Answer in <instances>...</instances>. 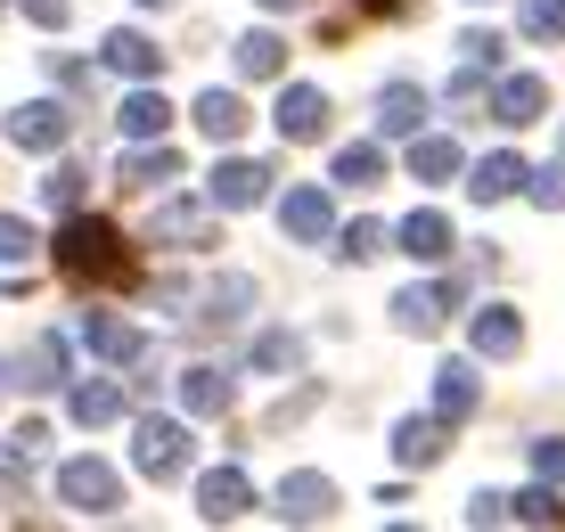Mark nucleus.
Wrapping results in <instances>:
<instances>
[{
    "label": "nucleus",
    "instance_id": "nucleus-1",
    "mask_svg": "<svg viewBox=\"0 0 565 532\" xmlns=\"http://www.w3.org/2000/svg\"><path fill=\"white\" fill-rule=\"evenodd\" d=\"M57 270L66 279H83V287H115V279H131V246H124V230L115 222H90V213H74L66 230H57Z\"/></svg>",
    "mask_w": 565,
    "mask_h": 532
},
{
    "label": "nucleus",
    "instance_id": "nucleus-2",
    "mask_svg": "<svg viewBox=\"0 0 565 532\" xmlns=\"http://www.w3.org/2000/svg\"><path fill=\"white\" fill-rule=\"evenodd\" d=\"M57 508L115 517V508H124V476H115L107 459H66V467H57Z\"/></svg>",
    "mask_w": 565,
    "mask_h": 532
},
{
    "label": "nucleus",
    "instance_id": "nucleus-3",
    "mask_svg": "<svg viewBox=\"0 0 565 532\" xmlns=\"http://www.w3.org/2000/svg\"><path fill=\"white\" fill-rule=\"evenodd\" d=\"M131 459H140V476L172 483L189 467V426L181 418H140V426H131Z\"/></svg>",
    "mask_w": 565,
    "mask_h": 532
},
{
    "label": "nucleus",
    "instance_id": "nucleus-4",
    "mask_svg": "<svg viewBox=\"0 0 565 532\" xmlns=\"http://www.w3.org/2000/svg\"><path fill=\"white\" fill-rule=\"evenodd\" d=\"M270 181H279V172L255 164V156H222V164H213V181H205V196H213L222 213H246V205H263V196H270Z\"/></svg>",
    "mask_w": 565,
    "mask_h": 532
},
{
    "label": "nucleus",
    "instance_id": "nucleus-5",
    "mask_svg": "<svg viewBox=\"0 0 565 532\" xmlns=\"http://www.w3.org/2000/svg\"><path fill=\"white\" fill-rule=\"evenodd\" d=\"M66 131H74V115L50 107V98H33V107H9V140L33 148V156H57V148H66Z\"/></svg>",
    "mask_w": 565,
    "mask_h": 532
},
{
    "label": "nucleus",
    "instance_id": "nucleus-6",
    "mask_svg": "<svg viewBox=\"0 0 565 532\" xmlns=\"http://www.w3.org/2000/svg\"><path fill=\"white\" fill-rule=\"evenodd\" d=\"M246 508H255L246 467H213V476H198V517H205V524H238Z\"/></svg>",
    "mask_w": 565,
    "mask_h": 532
},
{
    "label": "nucleus",
    "instance_id": "nucleus-7",
    "mask_svg": "<svg viewBox=\"0 0 565 532\" xmlns=\"http://www.w3.org/2000/svg\"><path fill=\"white\" fill-rule=\"evenodd\" d=\"M279 222H287V238H296V246H320V238H337V205H328V189H287Z\"/></svg>",
    "mask_w": 565,
    "mask_h": 532
},
{
    "label": "nucleus",
    "instance_id": "nucleus-8",
    "mask_svg": "<svg viewBox=\"0 0 565 532\" xmlns=\"http://www.w3.org/2000/svg\"><path fill=\"white\" fill-rule=\"evenodd\" d=\"M270 508H279L287 524H320L328 508H337V483H328V476H311V467H303V476H287L279 491H270Z\"/></svg>",
    "mask_w": 565,
    "mask_h": 532
},
{
    "label": "nucleus",
    "instance_id": "nucleus-9",
    "mask_svg": "<svg viewBox=\"0 0 565 532\" xmlns=\"http://www.w3.org/2000/svg\"><path fill=\"white\" fill-rule=\"evenodd\" d=\"M467 344H476V361H516L524 320H516L509 304H483V311H476V328H467Z\"/></svg>",
    "mask_w": 565,
    "mask_h": 532
},
{
    "label": "nucleus",
    "instance_id": "nucleus-10",
    "mask_svg": "<svg viewBox=\"0 0 565 532\" xmlns=\"http://www.w3.org/2000/svg\"><path fill=\"white\" fill-rule=\"evenodd\" d=\"M541 107H550V83H541V74H509V83L492 91V124H509V131L541 124Z\"/></svg>",
    "mask_w": 565,
    "mask_h": 532
},
{
    "label": "nucleus",
    "instance_id": "nucleus-11",
    "mask_svg": "<svg viewBox=\"0 0 565 532\" xmlns=\"http://www.w3.org/2000/svg\"><path fill=\"white\" fill-rule=\"evenodd\" d=\"M320 131H328V91L287 83L279 91V140H320Z\"/></svg>",
    "mask_w": 565,
    "mask_h": 532
},
{
    "label": "nucleus",
    "instance_id": "nucleus-12",
    "mask_svg": "<svg viewBox=\"0 0 565 532\" xmlns=\"http://www.w3.org/2000/svg\"><path fill=\"white\" fill-rule=\"evenodd\" d=\"M443 450H451V418H443V409H435V418H402L394 426V459L402 467H435Z\"/></svg>",
    "mask_w": 565,
    "mask_h": 532
},
{
    "label": "nucleus",
    "instance_id": "nucleus-13",
    "mask_svg": "<svg viewBox=\"0 0 565 532\" xmlns=\"http://www.w3.org/2000/svg\"><path fill=\"white\" fill-rule=\"evenodd\" d=\"M213 213H222L213 196H205V205H198V196H172V205L156 213V238H172V246H213Z\"/></svg>",
    "mask_w": 565,
    "mask_h": 532
},
{
    "label": "nucleus",
    "instance_id": "nucleus-14",
    "mask_svg": "<svg viewBox=\"0 0 565 532\" xmlns=\"http://www.w3.org/2000/svg\"><path fill=\"white\" fill-rule=\"evenodd\" d=\"M476 402H483V377H476V361H443L435 369V409H443V418H476Z\"/></svg>",
    "mask_w": 565,
    "mask_h": 532
},
{
    "label": "nucleus",
    "instance_id": "nucleus-15",
    "mask_svg": "<svg viewBox=\"0 0 565 532\" xmlns=\"http://www.w3.org/2000/svg\"><path fill=\"white\" fill-rule=\"evenodd\" d=\"M524 181H533V164H524V156H483V164L467 172V196H476V205H500V196H516Z\"/></svg>",
    "mask_w": 565,
    "mask_h": 532
},
{
    "label": "nucleus",
    "instance_id": "nucleus-16",
    "mask_svg": "<svg viewBox=\"0 0 565 532\" xmlns=\"http://www.w3.org/2000/svg\"><path fill=\"white\" fill-rule=\"evenodd\" d=\"M230 402H238V385H230L222 369H181V409L189 418H222Z\"/></svg>",
    "mask_w": 565,
    "mask_h": 532
},
{
    "label": "nucleus",
    "instance_id": "nucleus-17",
    "mask_svg": "<svg viewBox=\"0 0 565 532\" xmlns=\"http://www.w3.org/2000/svg\"><path fill=\"white\" fill-rule=\"evenodd\" d=\"M107 66L131 74V83H156V74H164V50H156L148 33H124V25H115V33H107Z\"/></svg>",
    "mask_w": 565,
    "mask_h": 532
},
{
    "label": "nucleus",
    "instance_id": "nucleus-18",
    "mask_svg": "<svg viewBox=\"0 0 565 532\" xmlns=\"http://www.w3.org/2000/svg\"><path fill=\"white\" fill-rule=\"evenodd\" d=\"M394 246H402V254H418V263H451V246H459V238H451V222H443V213H411V222L394 230Z\"/></svg>",
    "mask_w": 565,
    "mask_h": 532
},
{
    "label": "nucleus",
    "instance_id": "nucleus-19",
    "mask_svg": "<svg viewBox=\"0 0 565 532\" xmlns=\"http://www.w3.org/2000/svg\"><path fill=\"white\" fill-rule=\"evenodd\" d=\"M83 337H90V352H99L107 369H131V361H140V328H131V320H115V311H90V328H83Z\"/></svg>",
    "mask_w": 565,
    "mask_h": 532
},
{
    "label": "nucleus",
    "instance_id": "nucleus-20",
    "mask_svg": "<svg viewBox=\"0 0 565 532\" xmlns=\"http://www.w3.org/2000/svg\"><path fill=\"white\" fill-rule=\"evenodd\" d=\"M418 124H426V91L418 83H394L377 98V131L385 140H418Z\"/></svg>",
    "mask_w": 565,
    "mask_h": 532
},
{
    "label": "nucleus",
    "instance_id": "nucleus-21",
    "mask_svg": "<svg viewBox=\"0 0 565 532\" xmlns=\"http://www.w3.org/2000/svg\"><path fill=\"white\" fill-rule=\"evenodd\" d=\"M443 311H451V304H443V287H402L394 295V328H402V337H435Z\"/></svg>",
    "mask_w": 565,
    "mask_h": 532
},
{
    "label": "nucleus",
    "instance_id": "nucleus-22",
    "mask_svg": "<svg viewBox=\"0 0 565 532\" xmlns=\"http://www.w3.org/2000/svg\"><path fill=\"white\" fill-rule=\"evenodd\" d=\"M467 172V156H459V140H411V181H426V189H443V181H459Z\"/></svg>",
    "mask_w": 565,
    "mask_h": 532
},
{
    "label": "nucleus",
    "instance_id": "nucleus-23",
    "mask_svg": "<svg viewBox=\"0 0 565 532\" xmlns=\"http://www.w3.org/2000/svg\"><path fill=\"white\" fill-rule=\"evenodd\" d=\"M115 124H124V140L140 148V140H164V131H172V107H164V98H156V91H131Z\"/></svg>",
    "mask_w": 565,
    "mask_h": 532
},
{
    "label": "nucleus",
    "instance_id": "nucleus-24",
    "mask_svg": "<svg viewBox=\"0 0 565 532\" xmlns=\"http://www.w3.org/2000/svg\"><path fill=\"white\" fill-rule=\"evenodd\" d=\"M198 131L230 148V140L246 131V98H238V91H205V98H198Z\"/></svg>",
    "mask_w": 565,
    "mask_h": 532
},
{
    "label": "nucleus",
    "instance_id": "nucleus-25",
    "mask_svg": "<svg viewBox=\"0 0 565 532\" xmlns=\"http://www.w3.org/2000/svg\"><path fill=\"white\" fill-rule=\"evenodd\" d=\"M230 57H238L246 83H279V74H287V42H279V33H246Z\"/></svg>",
    "mask_w": 565,
    "mask_h": 532
},
{
    "label": "nucleus",
    "instance_id": "nucleus-26",
    "mask_svg": "<svg viewBox=\"0 0 565 532\" xmlns=\"http://www.w3.org/2000/svg\"><path fill=\"white\" fill-rule=\"evenodd\" d=\"M66 409H74V426H107L115 409H124V385H115V377H83L66 393Z\"/></svg>",
    "mask_w": 565,
    "mask_h": 532
},
{
    "label": "nucleus",
    "instance_id": "nucleus-27",
    "mask_svg": "<svg viewBox=\"0 0 565 532\" xmlns=\"http://www.w3.org/2000/svg\"><path fill=\"white\" fill-rule=\"evenodd\" d=\"M9 385H57L66 377V337H42L33 344V361H17V369H0Z\"/></svg>",
    "mask_w": 565,
    "mask_h": 532
},
{
    "label": "nucleus",
    "instance_id": "nucleus-28",
    "mask_svg": "<svg viewBox=\"0 0 565 532\" xmlns=\"http://www.w3.org/2000/svg\"><path fill=\"white\" fill-rule=\"evenodd\" d=\"M172 172H181V156H172L164 140H140V148L124 156V181L131 189H156V181H172Z\"/></svg>",
    "mask_w": 565,
    "mask_h": 532
},
{
    "label": "nucleus",
    "instance_id": "nucleus-29",
    "mask_svg": "<svg viewBox=\"0 0 565 532\" xmlns=\"http://www.w3.org/2000/svg\"><path fill=\"white\" fill-rule=\"evenodd\" d=\"M337 181H344V189H377V181H385V148H377V140L344 148V156H337Z\"/></svg>",
    "mask_w": 565,
    "mask_h": 532
},
{
    "label": "nucleus",
    "instance_id": "nucleus-30",
    "mask_svg": "<svg viewBox=\"0 0 565 532\" xmlns=\"http://www.w3.org/2000/svg\"><path fill=\"white\" fill-rule=\"evenodd\" d=\"M516 25L533 33V42H565V0H524Z\"/></svg>",
    "mask_w": 565,
    "mask_h": 532
},
{
    "label": "nucleus",
    "instance_id": "nucleus-31",
    "mask_svg": "<svg viewBox=\"0 0 565 532\" xmlns=\"http://www.w3.org/2000/svg\"><path fill=\"white\" fill-rule=\"evenodd\" d=\"M516 524H565V500H557V483H533V491H516Z\"/></svg>",
    "mask_w": 565,
    "mask_h": 532
},
{
    "label": "nucleus",
    "instance_id": "nucleus-32",
    "mask_svg": "<svg viewBox=\"0 0 565 532\" xmlns=\"http://www.w3.org/2000/svg\"><path fill=\"white\" fill-rule=\"evenodd\" d=\"M238 304H255V279H222V287L205 295V320H213V328L238 320Z\"/></svg>",
    "mask_w": 565,
    "mask_h": 532
},
{
    "label": "nucleus",
    "instance_id": "nucleus-33",
    "mask_svg": "<svg viewBox=\"0 0 565 532\" xmlns=\"http://www.w3.org/2000/svg\"><path fill=\"white\" fill-rule=\"evenodd\" d=\"M337 254H344V263H377V254H385V222H353Z\"/></svg>",
    "mask_w": 565,
    "mask_h": 532
},
{
    "label": "nucleus",
    "instance_id": "nucleus-34",
    "mask_svg": "<svg viewBox=\"0 0 565 532\" xmlns=\"http://www.w3.org/2000/svg\"><path fill=\"white\" fill-rule=\"evenodd\" d=\"M303 361V344L287 337V328H270V337H255V369H296Z\"/></svg>",
    "mask_w": 565,
    "mask_h": 532
},
{
    "label": "nucleus",
    "instance_id": "nucleus-35",
    "mask_svg": "<svg viewBox=\"0 0 565 532\" xmlns=\"http://www.w3.org/2000/svg\"><path fill=\"white\" fill-rule=\"evenodd\" d=\"M33 246H42V238H33V222H17V213H0V263H25Z\"/></svg>",
    "mask_w": 565,
    "mask_h": 532
},
{
    "label": "nucleus",
    "instance_id": "nucleus-36",
    "mask_svg": "<svg viewBox=\"0 0 565 532\" xmlns=\"http://www.w3.org/2000/svg\"><path fill=\"white\" fill-rule=\"evenodd\" d=\"M42 196H50L57 213H74V205H83V172H74V164H57L50 181H42Z\"/></svg>",
    "mask_w": 565,
    "mask_h": 532
},
{
    "label": "nucleus",
    "instance_id": "nucleus-37",
    "mask_svg": "<svg viewBox=\"0 0 565 532\" xmlns=\"http://www.w3.org/2000/svg\"><path fill=\"white\" fill-rule=\"evenodd\" d=\"M533 476L541 483H565V435H541L533 443Z\"/></svg>",
    "mask_w": 565,
    "mask_h": 532
},
{
    "label": "nucleus",
    "instance_id": "nucleus-38",
    "mask_svg": "<svg viewBox=\"0 0 565 532\" xmlns=\"http://www.w3.org/2000/svg\"><path fill=\"white\" fill-rule=\"evenodd\" d=\"M467 524H516V500H500V491H476V500H467Z\"/></svg>",
    "mask_w": 565,
    "mask_h": 532
},
{
    "label": "nucleus",
    "instance_id": "nucleus-39",
    "mask_svg": "<svg viewBox=\"0 0 565 532\" xmlns=\"http://www.w3.org/2000/svg\"><path fill=\"white\" fill-rule=\"evenodd\" d=\"M524 196H533L541 213H565V172H533V181H524Z\"/></svg>",
    "mask_w": 565,
    "mask_h": 532
},
{
    "label": "nucleus",
    "instance_id": "nucleus-40",
    "mask_svg": "<svg viewBox=\"0 0 565 532\" xmlns=\"http://www.w3.org/2000/svg\"><path fill=\"white\" fill-rule=\"evenodd\" d=\"M459 50H467V66H483V74H492V66H500V50H509V42H500V33H467Z\"/></svg>",
    "mask_w": 565,
    "mask_h": 532
},
{
    "label": "nucleus",
    "instance_id": "nucleus-41",
    "mask_svg": "<svg viewBox=\"0 0 565 532\" xmlns=\"http://www.w3.org/2000/svg\"><path fill=\"white\" fill-rule=\"evenodd\" d=\"M42 443H50V426H17V435H9V459H33Z\"/></svg>",
    "mask_w": 565,
    "mask_h": 532
},
{
    "label": "nucleus",
    "instance_id": "nucleus-42",
    "mask_svg": "<svg viewBox=\"0 0 565 532\" xmlns=\"http://www.w3.org/2000/svg\"><path fill=\"white\" fill-rule=\"evenodd\" d=\"M25 17H33V25H50V33H57V25H66V0H25Z\"/></svg>",
    "mask_w": 565,
    "mask_h": 532
},
{
    "label": "nucleus",
    "instance_id": "nucleus-43",
    "mask_svg": "<svg viewBox=\"0 0 565 532\" xmlns=\"http://www.w3.org/2000/svg\"><path fill=\"white\" fill-rule=\"evenodd\" d=\"M361 9H369V17H402L411 0H361Z\"/></svg>",
    "mask_w": 565,
    "mask_h": 532
},
{
    "label": "nucleus",
    "instance_id": "nucleus-44",
    "mask_svg": "<svg viewBox=\"0 0 565 532\" xmlns=\"http://www.w3.org/2000/svg\"><path fill=\"white\" fill-rule=\"evenodd\" d=\"M263 9H303V0H263Z\"/></svg>",
    "mask_w": 565,
    "mask_h": 532
},
{
    "label": "nucleus",
    "instance_id": "nucleus-45",
    "mask_svg": "<svg viewBox=\"0 0 565 532\" xmlns=\"http://www.w3.org/2000/svg\"><path fill=\"white\" fill-rule=\"evenodd\" d=\"M140 9H164V0H140Z\"/></svg>",
    "mask_w": 565,
    "mask_h": 532
},
{
    "label": "nucleus",
    "instance_id": "nucleus-46",
    "mask_svg": "<svg viewBox=\"0 0 565 532\" xmlns=\"http://www.w3.org/2000/svg\"><path fill=\"white\" fill-rule=\"evenodd\" d=\"M0 9H9V0H0Z\"/></svg>",
    "mask_w": 565,
    "mask_h": 532
}]
</instances>
